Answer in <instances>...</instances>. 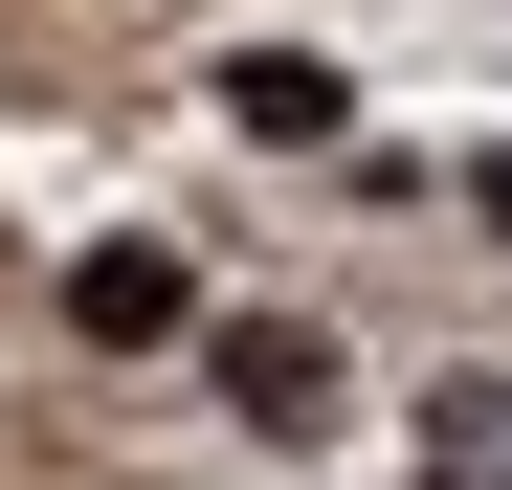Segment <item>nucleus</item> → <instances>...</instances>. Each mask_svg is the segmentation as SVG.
Returning <instances> with one entry per match:
<instances>
[{
	"label": "nucleus",
	"mask_w": 512,
	"mask_h": 490,
	"mask_svg": "<svg viewBox=\"0 0 512 490\" xmlns=\"http://www.w3.org/2000/svg\"><path fill=\"white\" fill-rule=\"evenodd\" d=\"M423 490H512V379H423Z\"/></svg>",
	"instance_id": "obj_4"
},
{
	"label": "nucleus",
	"mask_w": 512,
	"mask_h": 490,
	"mask_svg": "<svg viewBox=\"0 0 512 490\" xmlns=\"http://www.w3.org/2000/svg\"><path fill=\"white\" fill-rule=\"evenodd\" d=\"M223 401H245L268 446H334V401H357V379H334L312 312H223Z\"/></svg>",
	"instance_id": "obj_1"
},
{
	"label": "nucleus",
	"mask_w": 512,
	"mask_h": 490,
	"mask_svg": "<svg viewBox=\"0 0 512 490\" xmlns=\"http://www.w3.org/2000/svg\"><path fill=\"white\" fill-rule=\"evenodd\" d=\"M67 335H90V357L201 335V268H179V245H90V268H67Z\"/></svg>",
	"instance_id": "obj_2"
},
{
	"label": "nucleus",
	"mask_w": 512,
	"mask_h": 490,
	"mask_svg": "<svg viewBox=\"0 0 512 490\" xmlns=\"http://www.w3.org/2000/svg\"><path fill=\"white\" fill-rule=\"evenodd\" d=\"M468 201H490V223H512V156H468Z\"/></svg>",
	"instance_id": "obj_5"
},
{
	"label": "nucleus",
	"mask_w": 512,
	"mask_h": 490,
	"mask_svg": "<svg viewBox=\"0 0 512 490\" xmlns=\"http://www.w3.org/2000/svg\"><path fill=\"white\" fill-rule=\"evenodd\" d=\"M223 134H268V156H334V134H357V90H334L312 45H223Z\"/></svg>",
	"instance_id": "obj_3"
}]
</instances>
